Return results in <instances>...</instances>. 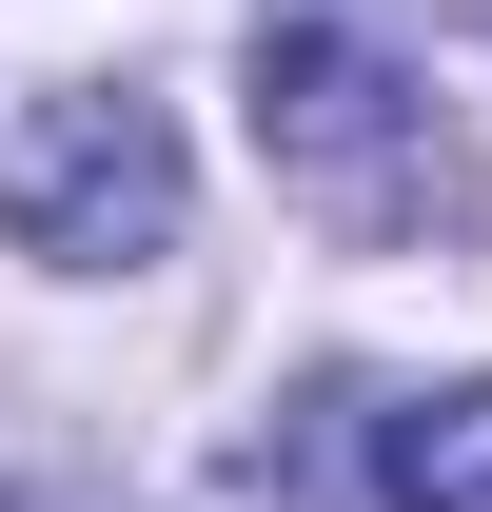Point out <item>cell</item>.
<instances>
[{"label":"cell","mask_w":492,"mask_h":512,"mask_svg":"<svg viewBox=\"0 0 492 512\" xmlns=\"http://www.w3.org/2000/svg\"><path fill=\"white\" fill-rule=\"evenodd\" d=\"M256 158H276V197L315 237H355V256L473 237V158L433 119L414 0H256Z\"/></svg>","instance_id":"1"},{"label":"cell","mask_w":492,"mask_h":512,"mask_svg":"<svg viewBox=\"0 0 492 512\" xmlns=\"http://www.w3.org/2000/svg\"><path fill=\"white\" fill-rule=\"evenodd\" d=\"M178 119L138 99V79H60L20 158H0V237L40 256V276H138V256H178Z\"/></svg>","instance_id":"2"},{"label":"cell","mask_w":492,"mask_h":512,"mask_svg":"<svg viewBox=\"0 0 492 512\" xmlns=\"http://www.w3.org/2000/svg\"><path fill=\"white\" fill-rule=\"evenodd\" d=\"M374 493H394V512H492V375L374 414Z\"/></svg>","instance_id":"3"},{"label":"cell","mask_w":492,"mask_h":512,"mask_svg":"<svg viewBox=\"0 0 492 512\" xmlns=\"http://www.w3.org/2000/svg\"><path fill=\"white\" fill-rule=\"evenodd\" d=\"M335 453H355V394L315 375V394H276V434L217 453V512H335Z\"/></svg>","instance_id":"4"},{"label":"cell","mask_w":492,"mask_h":512,"mask_svg":"<svg viewBox=\"0 0 492 512\" xmlns=\"http://www.w3.org/2000/svg\"><path fill=\"white\" fill-rule=\"evenodd\" d=\"M0 512H99V493H40V473H20V493H0Z\"/></svg>","instance_id":"5"}]
</instances>
